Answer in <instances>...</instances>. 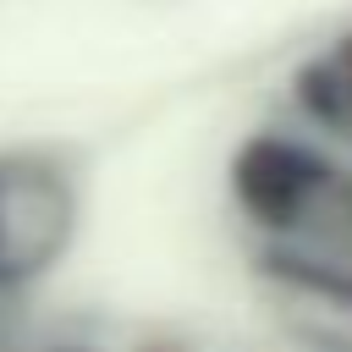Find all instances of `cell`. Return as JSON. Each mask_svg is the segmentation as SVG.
Segmentation results:
<instances>
[{
    "label": "cell",
    "instance_id": "cell-1",
    "mask_svg": "<svg viewBox=\"0 0 352 352\" xmlns=\"http://www.w3.org/2000/svg\"><path fill=\"white\" fill-rule=\"evenodd\" d=\"M341 160L319 138L253 132L231 160V198L264 236H297L324 204Z\"/></svg>",
    "mask_w": 352,
    "mask_h": 352
},
{
    "label": "cell",
    "instance_id": "cell-2",
    "mask_svg": "<svg viewBox=\"0 0 352 352\" xmlns=\"http://www.w3.org/2000/svg\"><path fill=\"white\" fill-rule=\"evenodd\" d=\"M50 182H60L55 170H38L33 160H6L0 165V286H16L28 275H38L60 236H66V214L72 209H55V214H22L16 220V204H28L33 192H44Z\"/></svg>",
    "mask_w": 352,
    "mask_h": 352
},
{
    "label": "cell",
    "instance_id": "cell-3",
    "mask_svg": "<svg viewBox=\"0 0 352 352\" xmlns=\"http://www.w3.org/2000/svg\"><path fill=\"white\" fill-rule=\"evenodd\" d=\"M258 270H264L275 286H286V292H297V297H314V302H324V308H336V314L352 319V258L302 248V242H292V236H264Z\"/></svg>",
    "mask_w": 352,
    "mask_h": 352
},
{
    "label": "cell",
    "instance_id": "cell-4",
    "mask_svg": "<svg viewBox=\"0 0 352 352\" xmlns=\"http://www.w3.org/2000/svg\"><path fill=\"white\" fill-rule=\"evenodd\" d=\"M292 104H297L302 126H314L319 143L352 148V88L341 82V72L324 55L319 60H302L292 72Z\"/></svg>",
    "mask_w": 352,
    "mask_h": 352
},
{
    "label": "cell",
    "instance_id": "cell-5",
    "mask_svg": "<svg viewBox=\"0 0 352 352\" xmlns=\"http://www.w3.org/2000/svg\"><path fill=\"white\" fill-rule=\"evenodd\" d=\"M324 60H330V66L341 72V82L352 88V28H346V33H336V44L324 50Z\"/></svg>",
    "mask_w": 352,
    "mask_h": 352
},
{
    "label": "cell",
    "instance_id": "cell-6",
    "mask_svg": "<svg viewBox=\"0 0 352 352\" xmlns=\"http://www.w3.org/2000/svg\"><path fill=\"white\" fill-rule=\"evenodd\" d=\"M138 352H182V346H138Z\"/></svg>",
    "mask_w": 352,
    "mask_h": 352
}]
</instances>
